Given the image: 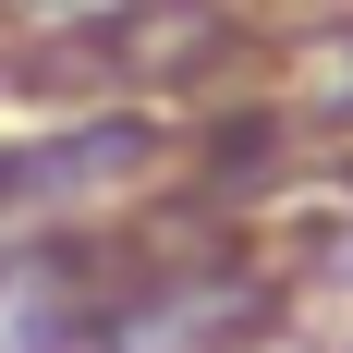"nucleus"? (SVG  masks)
<instances>
[{
    "label": "nucleus",
    "mask_w": 353,
    "mask_h": 353,
    "mask_svg": "<svg viewBox=\"0 0 353 353\" xmlns=\"http://www.w3.org/2000/svg\"><path fill=\"white\" fill-rule=\"evenodd\" d=\"M292 122H305V134H353V12L329 37H305V61H292Z\"/></svg>",
    "instance_id": "nucleus-1"
}]
</instances>
